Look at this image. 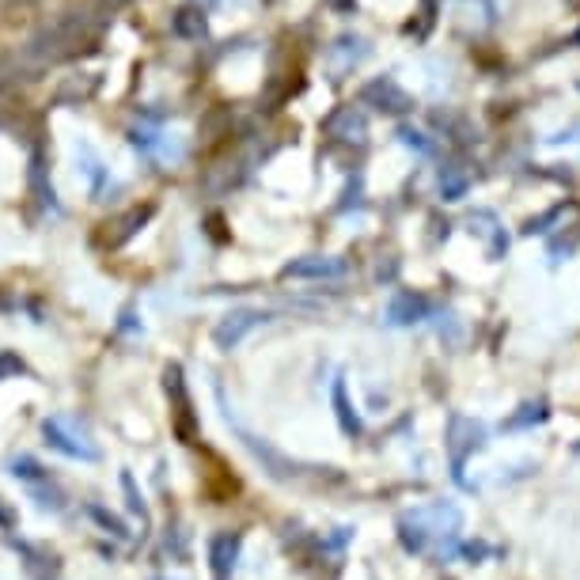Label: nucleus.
<instances>
[{"label": "nucleus", "mask_w": 580, "mask_h": 580, "mask_svg": "<svg viewBox=\"0 0 580 580\" xmlns=\"http://www.w3.org/2000/svg\"><path fill=\"white\" fill-rule=\"evenodd\" d=\"M8 474L19 478L23 486H35V482H46V478H50V471L38 463L35 455H12V459H8Z\"/></svg>", "instance_id": "20"}, {"label": "nucleus", "mask_w": 580, "mask_h": 580, "mask_svg": "<svg viewBox=\"0 0 580 580\" xmlns=\"http://www.w3.org/2000/svg\"><path fill=\"white\" fill-rule=\"evenodd\" d=\"M152 580H167V577H152Z\"/></svg>", "instance_id": "33"}, {"label": "nucleus", "mask_w": 580, "mask_h": 580, "mask_svg": "<svg viewBox=\"0 0 580 580\" xmlns=\"http://www.w3.org/2000/svg\"><path fill=\"white\" fill-rule=\"evenodd\" d=\"M399 137H402V145L417 148V152H425V156H433V152H436V145H433V141H425V133H421V129L402 126V129H399Z\"/></svg>", "instance_id": "30"}, {"label": "nucleus", "mask_w": 580, "mask_h": 580, "mask_svg": "<svg viewBox=\"0 0 580 580\" xmlns=\"http://www.w3.org/2000/svg\"><path fill=\"white\" fill-rule=\"evenodd\" d=\"M16 527V512L8 505H0V531H12Z\"/></svg>", "instance_id": "31"}, {"label": "nucleus", "mask_w": 580, "mask_h": 580, "mask_svg": "<svg viewBox=\"0 0 580 580\" xmlns=\"http://www.w3.org/2000/svg\"><path fill=\"white\" fill-rule=\"evenodd\" d=\"M436 311V304L421 292H395L391 304H387V323L391 327H414L421 319H429Z\"/></svg>", "instance_id": "10"}, {"label": "nucleus", "mask_w": 580, "mask_h": 580, "mask_svg": "<svg viewBox=\"0 0 580 580\" xmlns=\"http://www.w3.org/2000/svg\"><path fill=\"white\" fill-rule=\"evenodd\" d=\"M285 277H296V281H338L345 277V262L342 258H300V262H289L285 266Z\"/></svg>", "instance_id": "11"}, {"label": "nucleus", "mask_w": 580, "mask_h": 580, "mask_svg": "<svg viewBox=\"0 0 580 580\" xmlns=\"http://www.w3.org/2000/svg\"><path fill=\"white\" fill-rule=\"evenodd\" d=\"M31 497L38 501V508H50V512H61L65 508V493L57 490L54 478H46V482H35V486H27Z\"/></svg>", "instance_id": "23"}, {"label": "nucleus", "mask_w": 580, "mask_h": 580, "mask_svg": "<svg viewBox=\"0 0 580 580\" xmlns=\"http://www.w3.org/2000/svg\"><path fill=\"white\" fill-rule=\"evenodd\" d=\"M330 57L338 61V73H349L353 65H361L364 57H368V42L357 35H345V38H338V46L330 50Z\"/></svg>", "instance_id": "19"}, {"label": "nucleus", "mask_w": 580, "mask_h": 580, "mask_svg": "<svg viewBox=\"0 0 580 580\" xmlns=\"http://www.w3.org/2000/svg\"><path fill=\"white\" fill-rule=\"evenodd\" d=\"M118 330H141V323L133 319V308L122 311V319H118Z\"/></svg>", "instance_id": "32"}, {"label": "nucleus", "mask_w": 580, "mask_h": 580, "mask_svg": "<svg viewBox=\"0 0 580 580\" xmlns=\"http://www.w3.org/2000/svg\"><path fill=\"white\" fill-rule=\"evenodd\" d=\"M327 133H330V137H342V141H357V145H361L364 133H368V126H364V114H361V110L342 107L327 122Z\"/></svg>", "instance_id": "15"}, {"label": "nucleus", "mask_w": 580, "mask_h": 580, "mask_svg": "<svg viewBox=\"0 0 580 580\" xmlns=\"http://www.w3.org/2000/svg\"><path fill=\"white\" fill-rule=\"evenodd\" d=\"M129 145L137 148L141 156H148L152 164H179L182 156H186V145H182L179 137L156 126H133L129 129Z\"/></svg>", "instance_id": "5"}, {"label": "nucleus", "mask_w": 580, "mask_h": 580, "mask_svg": "<svg viewBox=\"0 0 580 580\" xmlns=\"http://www.w3.org/2000/svg\"><path fill=\"white\" fill-rule=\"evenodd\" d=\"M330 402H334V417H338V429H342L345 436H357L364 433V421L361 414H357V406L349 402V391H345V376H334V383H330Z\"/></svg>", "instance_id": "12"}, {"label": "nucleus", "mask_w": 580, "mask_h": 580, "mask_svg": "<svg viewBox=\"0 0 580 580\" xmlns=\"http://www.w3.org/2000/svg\"><path fill=\"white\" fill-rule=\"evenodd\" d=\"M175 31L182 38H201L205 35V12L201 8H179L175 12Z\"/></svg>", "instance_id": "22"}, {"label": "nucleus", "mask_w": 580, "mask_h": 580, "mask_svg": "<svg viewBox=\"0 0 580 580\" xmlns=\"http://www.w3.org/2000/svg\"><path fill=\"white\" fill-rule=\"evenodd\" d=\"M236 433L243 436V444H247V452L262 463V471L270 474V478H277V482H289V478H296L300 474V463L296 459H289L285 452H277L270 440H262V436L247 433L243 425H236Z\"/></svg>", "instance_id": "7"}, {"label": "nucleus", "mask_w": 580, "mask_h": 580, "mask_svg": "<svg viewBox=\"0 0 580 580\" xmlns=\"http://www.w3.org/2000/svg\"><path fill=\"white\" fill-rule=\"evenodd\" d=\"M95 88H99V80H95V76H91L88 84H80V80H69V84H61V91L54 95V103H57V107H65L69 99H80V103H84V99H88Z\"/></svg>", "instance_id": "27"}, {"label": "nucleus", "mask_w": 580, "mask_h": 580, "mask_svg": "<svg viewBox=\"0 0 580 580\" xmlns=\"http://www.w3.org/2000/svg\"><path fill=\"white\" fill-rule=\"evenodd\" d=\"M27 186L35 194L38 205H46L50 213H61L57 205V194H54V182L46 179V167H42V152H31V167H27Z\"/></svg>", "instance_id": "14"}, {"label": "nucleus", "mask_w": 580, "mask_h": 580, "mask_svg": "<svg viewBox=\"0 0 580 580\" xmlns=\"http://www.w3.org/2000/svg\"><path fill=\"white\" fill-rule=\"evenodd\" d=\"M42 436H46V444H50L54 452L65 455V459H80V463H99V459H103L99 448L88 440V433L76 429L73 421H65V417H46V421H42Z\"/></svg>", "instance_id": "3"}, {"label": "nucleus", "mask_w": 580, "mask_h": 580, "mask_svg": "<svg viewBox=\"0 0 580 580\" xmlns=\"http://www.w3.org/2000/svg\"><path fill=\"white\" fill-rule=\"evenodd\" d=\"M395 531H399V543L406 554L452 562V558H459V546H463V512L452 501H433V505L402 512Z\"/></svg>", "instance_id": "1"}, {"label": "nucleus", "mask_w": 580, "mask_h": 580, "mask_svg": "<svg viewBox=\"0 0 580 580\" xmlns=\"http://www.w3.org/2000/svg\"><path fill=\"white\" fill-rule=\"evenodd\" d=\"M152 213H156L152 205H145V209L137 205V209H129V213H126V217H122V220H114V228H118V232L110 236V247H118V243H126V239L133 236V232H137V228H141V224H145V220L152 217Z\"/></svg>", "instance_id": "21"}, {"label": "nucleus", "mask_w": 580, "mask_h": 580, "mask_svg": "<svg viewBox=\"0 0 580 580\" xmlns=\"http://www.w3.org/2000/svg\"><path fill=\"white\" fill-rule=\"evenodd\" d=\"M546 417H550V406H546L543 399H539V402H524V406H520V410H516V414H512L505 425H501V429H505V433H524V429H535V425H543Z\"/></svg>", "instance_id": "18"}, {"label": "nucleus", "mask_w": 580, "mask_h": 580, "mask_svg": "<svg viewBox=\"0 0 580 580\" xmlns=\"http://www.w3.org/2000/svg\"><path fill=\"white\" fill-rule=\"evenodd\" d=\"M243 554V531H220L209 539V573L213 580H232Z\"/></svg>", "instance_id": "8"}, {"label": "nucleus", "mask_w": 580, "mask_h": 580, "mask_svg": "<svg viewBox=\"0 0 580 580\" xmlns=\"http://www.w3.org/2000/svg\"><path fill=\"white\" fill-rule=\"evenodd\" d=\"M501 554V546H490L486 539H463V546H459V558H467L471 565H478V562H486V558H497Z\"/></svg>", "instance_id": "26"}, {"label": "nucleus", "mask_w": 580, "mask_h": 580, "mask_svg": "<svg viewBox=\"0 0 580 580\" xmlns=\"http://www.w3.org/2000/svg\"><path fill=\"white\" fill-rule=\"evenodd\" d=\"M444 448H448V467H452L455 486H467V463L474 452L486 448V425L474 421V417L452 414L448 417V436H444Z\"/></svg>", "instance_id": "2"}, {"label": "nucleus", "mask_w": 580, "mask_h": 580, "mask_svg": "<svg viewBox=\"0 0 580 580\" xmlns=\"http://www.w3.org/2000/svg\"><path fill=\"white\" fill-rule=\"evenodd\" d=\"M577 452H580V444H577Z\"/></svg>", "instance_id": "34"}, {"label": "nucleus", "mask_w": 580, "mask_h": 580, "mask_svg": "<svg viewBox=\"0 0 580 580\" xmlns=\"http://www.w3.org/2000/svg\"><path fill=\"white\" fill-rule=\"evenodd\" d=\"M8 546L23 558V573H27V580H57L61 577V562H57L54 550L27 543V539H8Z\"/></svg>", "instance_id": "9"}, {"label": "nucleus", "mask_w": 580, "mask_h": 580, "mask_svg": "<svg viewBox=\"0 0 580 580\" xmlns=\"http://www.w3.org/2000/svg\"><path fill=\"white\" fill-rule=\"evenodd\" d=\"M19 376H27V361L19 353H12V349H0V383L19 380Z\"/></svg>", "instance_id": "29"}, {"label": "nucleus", "mask_w": 580, "mask_h": 580, "mask_svg": "<svg viewBox=\"0 0 580 580\" xmlns=\"http://www.w3.org/2000/svg\"><path fill=\"white\" fill-rule=\"evenodd\" d=\"M76 156H80V164H84V175H88V182H91V198L107 201L103 194H107V186H110V171L103 167V160L95 156V148L80 145V148H76Z\"/></svg>", "instance_id": "16"}, {"label": "nucleus", "mask_w": 580, "mask_h": 580, "mask_svg": "<svg viewBox=\"0 0 580 580\" xmlns=\"http://www.w3.org/2000/svg\"><path fill=\"white\" fill-rule=\"evenodd\" d=\"M478 228V236L490 243V258H501V254L508 251V239H505V228L497 224V217H493L490 209H478L471 217V232Z\"/></svg>", "instance_id": "17"}, {"label": "nucleus", "mask_w": 580, "mask_h": 580, "mask_svg": "<svg viewBox=\"0 0 580 580\" xmlns=\"http://www.w3.org/2000/svg\"><path fill=\"white\" fill-rule=\"evenodd\" d=\"M164 391L171 399V410H175L171 429H175L182 444H194L198 440V414H194V402H190V391H186V380H182V364H167Z\"/></svg>", "instance_id": "4"}, {"label": "nucleus", "mask_w": 580, "mask_h": 580, "mask_svg": "<svg viewBox=\"0 0 580 580\" xmlns=\"http://www.w3.org/2000/svg\"><path fill=\"white\" fill-rule=\"evenodd\" d=\"M372 99H380V110H391V114L410 110V95H406L391 76H383V80H376V84L364 88V103H372Z\"/></svg>", "instance_id": "13"}, {"label": "nucleus", "mask_w": 580, "mask_h": 580, "mask_svg": "<svg viewBox=\"0 0 580 580\" xmlns=\"http://www.w3.org/2000/svg\"><path fill=\"white\" fill-rule=\"evenodd\" d=\"M122 493H126V508L141 520V524L148 527V505H145V497H141V490H137V482H133V474L122 471Z\"/></svg>", "instance_id": "25"}, {"label": "nucleus", "mask_w": 580, "mask_h": 580, "mask_svg": "<svg viewBox=\"0 0 580 580\" xmlns=\"http://www.w3.org/2000/svg\"><path fill=\"white\" fill-rule=\"evenodd\" d=\"M273 311H262V308H236L228 311L224 319H220L217 327H213V342H217V349H236L247 334H251L254 327H262V323H270Z\"/></svg>", "instance_id": "6"}, {"label": "nucleus", "mask_w": 580, "mask_h": 580, "mask_svg": "<svg viewBox=\"0 0 580 580\" xmlns=\"http://www.w3.org/2000/svg\"><path fill=\"white\" fill-rule=\"evenodd\" d=\"M88 516L99 527H103L107 535H114V539H129V527L122 524V520H118V516H114L110 508H103V505H95V501H91V505H88Z\"/></svg>", "instance_id": "24"}, {"label": "nucleus", "mask_w": 580, "mask_h": 580, "mask_svg": "<svg viewBox=\"0 0 580 580\" xmlns=\"http://www.w3.org/2000/svg\"><path fill=\"white\" fill-rule=\"evenodd\" d=\"M463 190H467V175H459L455 167H444V171H440V194L448 201H459L463 198Z\"/></svg>", "instance_id": "28"}]
</instances>
